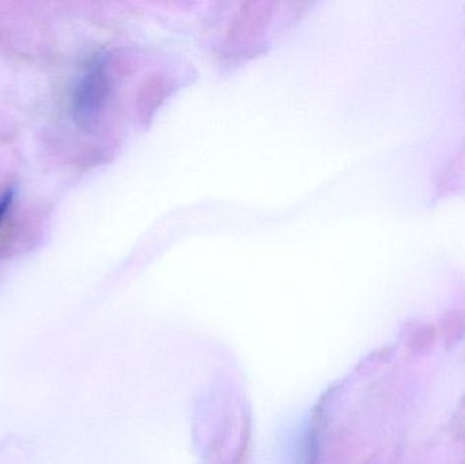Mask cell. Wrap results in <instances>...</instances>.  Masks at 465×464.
Returning <instances> with one entry per match:
<instances>
[{
	"mask_svg": "<svg viewBox=\"0 0 465 464\" xmlns=\"http://www.w3.org/2000/svg\"><path fill=\"white\" fill-rule=\"evenodd\" d=\"M111 58L104 55L89 66L74 89L73 115L76 124L94 131L112 91Z\"/></svg>",
	"mask_w": 465,
	"mask_h": 464,
	"instance_id": "cell-1",
	"label": "cell"
},
{
	"mask_svg": "<svg viewBox=\"0 0 465 464\" xmlns=\"http://www.w3.org/2000/svg\"><path fill=\"white\" fill-rule=\"evenodd\" d=\"M15 191L12 188L6 189L4 194L0 195V225L4 222V217L9 212L14 201Z\"/></svg>",
	"mask_w": 465,
	"mask_h": 464,
	"instance_id": "cell-2",
	"label": "cell"
}]
</instances>
